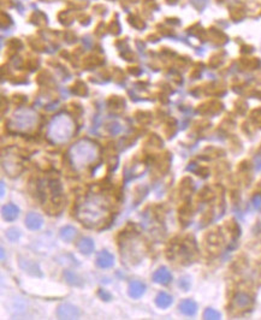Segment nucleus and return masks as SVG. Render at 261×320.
<instances>
[{
  "instance_id": "nucleus-20",
  "label": "nucleus",
  "mask_w": 261,
  "mask_h": 320,
  "mask_svg": "<svg viewBox=\"0 0 261 320\" xmlns=\"http://www.w3.org/2000/svg\"><path fill=\"white\" fill-rule=\"evenodd\" d=\"M253 205H254L255 208L261 207V194H257L253 197Z\"/></svg>"
},
{
  "instance_id": "nucleus-7",
  "label": "nucleus",
  "mask_w": 261,
  "mask_h": 320,
  "mask_svg": "<svg viewBox=\"0 0 261 320\" xmlns=\"http://www.w3.org/2000/svg\"><path fill=\"white\" fill-rule=\"evenodd\" d=\"M171 279H172V276L166 267H160L153 273V280L159 284H168Z\"/></svg>"
},
{
  "instance_id": "nucleus-15",
  "label": "nucleus",
  "mask_w": 261,
  "mask_h": 320,
  "mask_svg": "<svg viewBox=\"0 0 261 320\" xmlns=\"http://www.w3.org/2000/svg\"><path fill=\"white\" fill-rule=\"evenodd\" d=\"M235 303L238 307L244 308V307H248L252 303V298H250V296L247 295V294L239 293L237 294L236 297H235Z\"/></svg>"
},
{
  "instance_id": "nucleus-23",
  "label": "nucleus",
  "mask_w": 261,
  "mask_h": 320,
  "mask_svg": "<svg viewBox=\"0 0 261 320\" xmlns=\"http://www.w3.org/2000/svg\"><path fill=\"white\" fill-rule=\"evenodd\" d=\"M1 260H5V252H4V248H1Z\"/></svg>"
},
{
  "instance_id": "nucleus-19",
  "label": "nucleus",
  "mask_w": 261,
  "mask_h": 320,
  "mask_svg": "<svg viewBox=\"0 0 261 320\" xmlns=\"http://www.w3.org/2000/svg\"><path fill=\"white\" fill-rule=\"evenodd\" d=\"M97 295H99L100 297H101L102 300H105V301L111 300V294L107 293L106 290H104V289H99V292H97Z\"/></svg>"
},
{
  "instance_id": "nucleus-6",
  "label": "nucleus",
  "mask_w": 261,
  "mask_h": 320,
  "mask_svg": "<svg viewBox=\"0 0 261 320\" xmlns=\"http://www.w3.org/2000/svg\"><path fill=\"white\" fill-rule=\"evenodd\" d=\"M20 266L22 267V270L27 273L30 274V276L35 277H42V272L39 267L38 264H35L34 261L30 260H20Z\"/></svg>"
},
{
  "instance_id": "nucleus-9",
  "label": "nucleus",
  "mask_w": 261,
  "mask_h": 320,
  "mask_svg": "<svg viewBox=\"0 0 261 320\" xmlns=\"http://www.w3.org/2000/svg\"><path fill=\"white\" fill-rule=\"evenodd\" d=\"M146 292V285L140 280H133L129 284V295L133 298H139Z\"/></svg>"
},
{
  "instance_id": "nucleus-5",
  "label": "nucleus",
  "mask_w": 261,
  "mask_h": 320,
  "mask_svg": "<svg viewBox=\"0 0 261 320\" xmlns=\"http://www.w3.org/2000/svg\"><path fill=\"white\" fill-rule=\"evenodd\" d=\"M96 265L100 267V269H110V267L113 266L115 264V259H113V255L107 250H102L97 254L96 256Z\"/></svg>"
},
{
  "instance_id": "nucleus-2",
  "label": "nucleus",
  "mask_w": 261,
  "mask_h": 320,
  "mask_svg": "<svg viewBox=\"0 0 261 320\" xmlns=\"http://www.w3.org/2000/svg\"><path fill=\"white\" fill-rule=\"evenodd\" d=\"M73 130V123L68 116L60 115L52 122L49 126V136L54 142H64L71 137Z\"/></svg>"
},
{
  "instance_id": "nucleus-4",
  "label": "nucleus",
  "mask_w": 261,
  "mask_h": 320,
  "mask_svg": "<svg viewBox=\"0 0 261 320\" xmlns=\"http://www.w3.org/2000/svg\"><path fill=\"white\" fill-rule=\"evenodd\" d=\"M80 314L81 312L78 308L70 303H63L57 309V316L59 319H77Z\"/></svg>"
},
{
  "instance_id": "nucleus-21",
  "label": "nucleus",
  "mask_w": 261,
  "mask_h": 320,
  "mask_svg": "<svg viewBox=\"0 0 261 320\" xmlns=\"http://www.w3.org/2000/svg\"><path fill=\"white\" fill-rule=\"evenodd\" d=\"M179 285H181L184 290H188L189 285H190V282H189L188 278H183V279H181V282H179Z\"/></svg>"
},
{
  "instance_id": "nucleus-10",
  "label": "nucleus",
  "mask_w": 261,
  "mask_h": 320,
  "mask_svg": "<svg viewBox=\"0 0 261 320\" xmlns=\"http://www.w3.org/2000/svg\"><path fill=\"white\" fill-rule=\"evenodd\" d=\"M18 214H20V210L14 203H7L2 207V217L6 222H14L17 219Z\"/></svg>"
},
{
  "instance_id": "nucleus-18",
  "label": "nucleus",
  "mask_w": 261,
  "mask_h": 320,
  "mask_svg": "<svg viewBox=\"0 0 261 320\" xmlns=\"http://www.w3.org/2000/svg\"><path fill=\"white\" fill-rule=\"evenodd\" d=\"M20 236H21L20 231H18L17 229H15V227H12V229H9L6 231V237L10 241H11V242H15V241H17L18 239H20Z\"/></svg>"
},
{
  "instance_id": "nucleus-13",
  "label": "nucleus",
  "mask_w": 261,
  "mask_h": 320,
  "mask_svg": "<svg viewBox=\"0 0 261 320\" xmlns=\"http://www.w3.org/2000/svg\"><path fill=\"white\" fill-rule=\"evenodd\" d=\"M172 303V297L167 293H159L155 297V305L160 308H167Z\"/></svg>"
},
{
  "instance_id": "nucleus-17",
  "label": "nucleus",
  "mask_w": 261,
  "mask_h": 320,
  "mask_svg": "<svg viewBox=\"0 0 261 320\" xmlns=\"http://www.w3.org/2000/svg\"><path fill=\"white\" fill-rule=\"evenodd\" d=\"M65 278H67V280L70 283V284H73V285H80L81 284L80 278H78V277L71 271L65 272Z\"/></svg>"
},
{
  "instance_id": "nucleus-11",
  "label": "nucleus",
  "mask_w": 261,
  "mask_h": 320,
  "mask_svg": "<svg viewBox=\"0 0 261 320\" xmlns=\"http://www.w3.org/2000/svg\"><path fill=\"white\" fill-rule=\"evenodd\" d=\"M179 309H181V312L184 314V316L191 317V316H195V313L197 312V305L196 302H194L192 300L187 298V300L182 301L181 305H179Z\"/></svg>"
},
{
  "instance_id": "nucleus-12",
  "label": "nucleus",
  "mask_w": 261,
  "mask_h": 320,
  "mask_svg": "<svg viewBox=\"0 0 261 320\" xmlns=\"http://www.w3.org/2000/svg\"><path fill=\"white\" fill-rule=\"evenodd\" d=\"M77 248L81 253L91 254L94 250V242L91 237H83L77 243Z\"/></svg>"
},
{
  "instance_id": "nucleus-3",
  "label": "nucleus",
  "mask_w": 261,
  "mask_h": 320,
  "mask_svg": "<svg viewBox=\"0 0 261 320\" xmlns=\"http://www.w3.org/2000/svg\"><path fill=\"white\" fill-rule=\"evenodd\" d=\"M16 116H18L20 118H22V121L15 118V126H17V129H28L30 126H33L34 122L36 120V115L31 111H20V112L15 113Z\"/></svg>"
},
{
  "instance_id": "nucleus-14",
  "label": "nucleus",
  "mask_w": 261,
  "mask_h": 320,
  "mask_svg": "<svg viewBox=\"0 0 261 320\" xmlns=\"http://www.w3.org/2000/svg\"><path fill=\"white\" fill-rule=\"evenodd\" d=\"M76 235H77V231H76L75 227L71 225H67L60 229V237L65 242H71V241L75 239Z\"/></svg>"
},
{
  "instance_id": "nucleus-22",
  "label": "nucleus",
  "mask_w": 261,
  "mask_h": 320,
  "mask_svg": "<svg viewBox=\"0 0 261 320\" xmlns=\"http://www.w3.org/2000/svg\"><path fill=\"white\" fill-rule=\"evenodd\" d=\"M5 193V186H4V182H1V197L4 195Z\"/></svg>"
},
{
  "instance_id": "nucleus-8",
  "label": "nucleus",
  "mask_w": 261,
  "mask_h": 320,
  "mask_svg": "<svg viewBox=\"0 0 261 320\" xmlns=\"http://www.w3.org/2000/svg\"><path fill=\"white\" fill-rule=\"evenodd\" d=\"M25 225L30 230H39L44 225V219H42V217L38 213H28L27 218H25Z\"/></svg>"
},
{
  "instance_id": "nucleus-1",
  "label": "nucleus",
  "mask_w": 261,
  "mask_h": 320,
  "mask_svg": "<svg viewBox=\"0 0 261 320\" xmlns=\"http://www.w3.org/2000/svg\"><path fill=\"white\" fill-rule=\"evenodd\" d=\"M71 161L76 169L83 168L97 158V149L94 144L89 141H80L71 148Z\"/></svg>"
},
{
  "instance_id": "nucleus-16",
  "label": "nucleus",
  "mask_w": 261,
  "mask_h": 320,
  "mask_svg": "<svg viewBox=\"0 0 261 320\" xmlns=\"http://www.w3.org/2000/svg\"><path fill=\"white\" fill-rule=\"evenodd\" d=\"M204 318L205 319H212V320H217L220 319V313L218 311L213 308H207L206 311L204 312Z\"/></svg>"
}]
</instances>
